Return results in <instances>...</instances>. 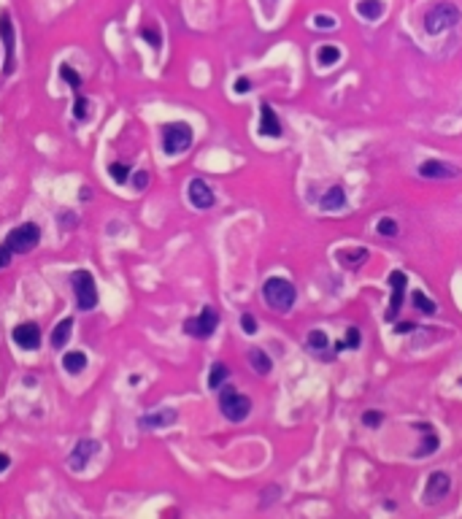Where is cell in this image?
<instances>
[{"mask_svg":"<svg viewBox=\"0 0 462 519\" xmlns=\"http://www.w3.org/2000/svg\"><path fill=\"white\" fill-rule=\"evenodd\" d=\"M11 341L19 346V349L33 352V349H38V346H41V330H38V324H35V322H22V324H17V327H14Z\"/></svg>","mask_w":462,"mask_h":519,"instance_id":"obj_10","label":"cell"},{"mask_svg":"<svg viewBox=\"0 0 462 519\" xmlns=\"http://www.w3.org/2000/svg\"><path fill=\"white\" fill-rule=\"evenodd\" d=\"M108 173L114 176L117 184H124V181L130 179V165H124V163H114V165L108 168Z\"/></svg>","mask_w":462,"mask_h":519,"instance_id":"obj_28","label":"cell"},{"mask_svg":"<svg viewBox=\"0 0 462 519\" xmlns=\"http://www.w3.org/2000/svg\"><path fill=\"white\" fill-rule=\"evenodd\" d=\"M381 420H384V414H381V411H365V414H363V422L368 425V427H379V425H381Z\"/></svg>","mask_w":462,"mask_h":519,"instance_id":"obj_34","label":"cell"},{"mask_svg":"<svg viewBox=\"0 0 462 519\" xmlns=\"http://www.w3.org/2000/svg\"><path fill=\"white\" fill-rule=\"evenodd\" d=\"M73 117H76L79 122H84V120L90 117V100L84 98L81 92L76 95V106H73Z\"/></svg>","mask_w":462,"mask_h":519,"instance_id":"obj_26","label":"cell"},{"mask_svg":"<svg viewBox=\"0 0 462 519\" xmlns=\"http://www.w3.org/2000/svg\"><path fill=\"white\" fill-rule=\"evenodd\" d=\"M0 41H3V49H6L3 76H11L14 74V65H17V33H14V22H11L8 11L0 14Z\"/></svg>","mask_w":462,"mask_h":519,"instance_id":"obj_6","label":"cell"},{"mask_svg":"<svg viewBox=\"0 0 462 519\" xmlns=\"http://www.w3.org/2000/svg\"><path fill=\"white\" fill-rule=\"evenodd\" d=\"M411 330H416L413 324H409V322H403V324H395V333H411Z\"/></svg>","mask_w":462,"mask_h":519,"instance_id":"obj_40","label":"cell"},{"mask_svg":"<svg viewBox=\"0 0 462 519\" xmlns=\"http://www.w3.org/2000/svg\"><path fill=\"white\" fill-rule=\"evenodd\" d=\"M133 184H135V190H144L146 184H149V173H135V179H133Z\"/></svg>","mask_w":462,"mask_h":519,"instance_id":"obj_38","label":"cell"},{"mask_svg":"<svg viewBox=\"0 0 462 519\" xmlns=\"http://www.w3.org/2000/svg\"><path fill=\"white\" fill-rule=\"evenodd\" d=\"M60 76H63V79L71 84L73 90H79V87H81V76L76 74L71 65H60Z\"/></svg>","mask_w":462,"mask_h":519,"instance_id":"obj_29","label":"cell"},{"mask_svg":"<svg viewBox=\"0 0 462 519\" xmlns=\"http://www.w3.org/2000/svg\"><path fill=\"white\" fill-rule=\"evenodd\" d=\"M219 409L230 422H243L251 411V400L241 393H236V390H224L219 395Z\"/></svg>","mask_w":462,"mask_h":519,"instance_id":"obj_7","label":"cell"},{"mask_svg":"<svg viewBox=\"0 0 462 519\" xmlns=\"http://www.w3.org/2000/svg\"><path fill=\"white\" fill-rule=\"evenodd\" d=\"M249 363H251V368L257 373H270V368H273V363H270V357H267L263 349H249Z\"/></svg>","mask_w":462,"mask_h":519,"instance_id":"obj_21","label":"cell"},{"mask_svg":"<svg viewBox=\"0 0 462 519\" xmlns=\"http://www.w3.org/2000/svg\"><path fill=\"white\" fill-rule=\"evenodd\" d=\"M260 135H267V138H279L281 135V124H279V117L270 106H263L260 111Z\"/></svg>","mask_w":462,"mask_h":519,"instance_id":"obj_16","label":"cell"},{"mask_svg":"<svg viewBox=\"0 0 462 519\" xmlns=\"http://www.w3.org/2000/svg\"><path fill=\"white\" fill-rule=\"evenodd\" d=\"M11 254H14V252H11V249L6 247V244L0 247V271H3V268H6L8 263H11Z\"/></svg>","mask_w":462,"mask_h":519,"instance_id":"obj_37","label":"cell"},{"mask_svg":"<svg viewBox=\"0 0 462 519\" xmlns=\"http://www.w3.org/2000/svg\"><path fill=\"white\" fill-rule=\"evenodd\" d=\"M71 330H73L71 317H65L63 322H57L54 330H51V346H54V349H63V346L71 341Z\"/></svg>","mask_w":462,"mask_h":519,"instance_id":"obj_18","label":"cell"},{"mask_svg":"<svg viewBox=\"0 0 462 519\" xmlns=\"http://www.w3.org/2000/svg\"><path fill=\"white\" fill-rule=\"evenodd\" d=\"M176 422V411L173 409H157L141 417V427L144 430H157V427H170Z\"/></svg>","mask_w":462,"mask_h":519,"instance_id":"obj_15","label":"cell"},{"mask_svg":"<svg viewBox=\"0 0 462 519\" xmlns=\"http://www.w3.org/2000/svg\"><path fill=\"white\" fill-rule=\"evenodd\" d=\"M449 487H452V479H449V476H446L443 470H436V473H430V479H427V487H424V503H438L440 497H446Z\"/></svg>","mask_w":462,"mask_h":519,"instance_id":"obj_13","label":"cell"},{"mask_svg":"<svg viewBox=\"0 0 462 519\" xmlns=\"http://www.w3.org/2000/svg\"><path fill=\"white\" fill-rule=\"evenodd\" d=\"M346 346H360V330H357V327H349L346 341H343V344H338V349H346Z\"/></svg>","mask_w":462,"mask_h":519,"instance_id":"obj_33","label":"cell"},{"mask_svg":"<svg viewBox=\"0 0 462 519\" xmlns=\"http://www.w3.org/2000/svg\"><path fill=\"white\" fill-rule=\"evenodd\" d=\"M319 206H322V211H340V208L346 206V192H343V187H333V190H327Z\"/></svg>","mask_w":462,"mask_h":519,"instance_id":"obj_19","label":"cell"},{"mask_svg":"<svg viewBox=\"0 0 462 519\" xmlns=\"http://www.w3.org/2000/svg\"><path fill=\"white\" fill-rule=\"evenodd\" d=\"M457 22H460V8H457L454 3H440V6H433V8L427 11V17H424V27H427L430 35H438V33L454 27Z\"/></svg>","mask_w":462,"mask_h":519,"instance_id":"obj_3","label":"cell"},{"mask_svg":"<svg viewBox=\"0 0 462 519\" xmlns=\"http://www.w3.org/2000/svg\"><path fill=\"white\" fill-rule=\"evenodd\" d=\"M314 25L319 27V30H333V27H336V19H333V17L319 14V17H314Z\"/></svg>","mask_w":462,"mask_h":519,"instance_id":"obj_35","label":"cell"},{"mask_svg":"<svg viewBox=\"0 0 462 519\" xmlns=\"http://www.w3.org/2000/svg\"><path fill=\"white\" fill-rule=\"evenodd\" d=\"M73 293H76V303L81 311H92L97 306V287L95 279L90 271H73Z\"/></svg>","mask_w":462,"mask_h":519,"instance_id":"obj_5","label":"cell"},{"mask_svg":"<svg viewBox=\"0 0 462 519\" xmlns=\"http://www.w3.org/2000/svg\"><path fill=\"white\" fill-rule=\"evenodd\" d=\"M241 327H243V333H246V336H254V333H257V320H254L251 314H243Z\"/></svg>","mask_w":462,"mask_h":519,"instance_id":"obj_32","label":"cell"},{"mask_svg":"<svg viewBox=\"0 0 462 519\" xmlns=\"http://www.w3.org/2000/svg\"><path fill=\"white\" fill-rule=\"evenodd\" d=\"M357 14L368 19V22H376L381 14H384V3L381 0H360L357 3Z\"/></svg>","mask_w":462,"mask_h":519,"instance_id":"obj_20","label":"cell"},{"mask_svg":"<svg viewBox=\"0 0 462 519\" xmlns=\"http://www.w3.org/2000/svg\"><path fill=\"white\" fill-rule=\"evenodd\" d=\"M327 344H330V341H327V336H324L322 330H314V333L308 336V346H311V349H316V352H324V349H327Z\"/></svg>","mask_w":462,"mask_h":519,"instance_id":"obj_30","label":"cell"},{"mask_svg":"<svg viewBox=\"0 0 462 519\" xmlns=\"http://www.w3.org/2000/svg\"><path fill=\"white\" fill-rule=\"evenodd\" d=\"M192 127L187 122H170L163 127V149L165 154H181L192 147Z\"/></svg>","mask_w":462,"mask_h":519,"instance_id":"obj_2","label":"cell"},{"mask_svg":"<svg viewBox=\"0 0 462 519\" xmlns=\"http://www.w3.org/2000/svg\"><path fill=\"white\" fill-rule=\"evenodd\" d=\"M224 379H227V365H224V363H214V365H211V373H208V387H211V390H219Z\"/></svg>","mask_w":462,"mask_h":519,"instance_id":"obj_24","label":"cell"},{"mask_svg":"<svg viewBox=\"0 0 462 519\" xmlns=\"http://www.w3.org/2000/svg\"><path fill=\"white\" fill-rule=\"evenodd\" d=\"M379 233H381V236H397V222L384 217V220L379 222Z\"/></svg>","mask_w":462,"mask_h":519,"instance_id":"obj_31","label":"cell"},{"mask_svg":"<svg viewBox=\"0 0 462 519\" xmlns=\"http://www.w3.org/2000/svg\"><path fill=\"white\" fill-rule=\"evenodd\" d=\"M97 449H100V444H97V441H92V438L79 441V444L73 446L71 457H68V468H71L73 473H81V470L90 466V460L97 454Z\"/></svg>","mask_w":462,"mask_h":519,"instance_id":"obj_9","label":"cell"},{"mask_svg":"<svg viewBox=\"0 0 462 519\" xmlns=\"http://www.w3.org/2000/svg\"><path fill=\"white\" fill-rule=\"evenodd\" d=\"M316 60H319V65H322V68H330V65H336V63L340 60V49H338V47L324 44L322 49L316 51Z\"/></svg>","mask_w":462,"mask_h":519,"instance_id":"obj_23","label":"cell"},{"mask_svg":"<svg viewBox=\"0 0 462 519\" xmlns=\"http://www.w3.org/2000/svg\"><path fill=\"white\" fill-rule=\"evenodd\" d=\"M217 324H219V314L211 308V306H206L197 317L184 322V330H187L192 338H208V336H214Z\"/></svg>","mask_w":462,"mask_h":519,"instance_id":"obj_8","label":"cell"},{"mask_svg":"<svg viewBox=\"0 0 462 519\" xmlns=\"http://www.w3.org/2000/svg\"><path fill=\"white\" fill-rule=\"evenodd\" d=\"M144 38H146V41H151L154 47H160V38H157V33H154V30H144Z\"/></svg>","mask_w":462,"mask_h":519,"instance_id":"obj_39","label":"cell"},{"mask_svg":"<svg viewBox=\"0 0 462 519\" xmlns=\"http://www.w3.org/2000/svg\"><path fill=\"white\" fill-rule=\"evenodd\" d=\"M413 306H416L422 314H436V303L424 295V293H413Z\"/></svg>","mask_w":462,"mask_h":519,"instance_id":"obj_27","label":"cell"},{"mask_svg":"<svg viewBox=\"0 0 462 519\" xmlns=\"http://www.w3.org/2000/svg\"><path fill=\"white\" fill-rule=\"evenodd\" d=\"M263 297H265V303L270 306V308H276V311H290L292 306H295V297H297V293H295V284H292L290 279H284V276H270L265 284H263Z\"/></svg>","mask_w":462,"mask_h":519,"instance_id":"obj_1","label":"cell"},{"mask_svg":"<svg viewBox=\"0 0 462 519\" xmlns=\"http://www.w3.org/2000/svg\"><path fill=\"white\" fill-rule=\"evenodd\" d=\"M8 466H11V457H8V454H3V452H0V473H3V470L8 468Z\"/></svg>","mask_w":462,"mask_h":519,"instance_id":"obj_41","label":"cell"},{"mask_svg":"<svg viewBox=\"0 0 462 519\" xmlns=\"http://www.w3.org/2000/svg\"><path fill=\"white\" fill-rule=\"evenodd\" d=\"M187 198H190V203H192L195 208H211L214 203H217V198H214V192H211V187L203 181V179H192L190 181V187H187Z\"/></svg>","mask_w":462,"mask_h":519,"instance_id":"obj_12","label":"cell"},{"mask_svg":"<svg viewBox=\"0 0 462 519\" xmlns=\"http://www.w3.org/2000/svg\"><path fill=\"white\" fill-rule=\"evenodd\" d=\"M406 284H409V276H406L403 271H392V273H389V287H392V297H389V311H387L389 320H395V314H397V311H400V306H403Z\"/></svg>","mask_w":462,"mask_h":519,"instance_id":"obj_11","label":"cell"},{"mask_svg":"<svg viewBox=\"0 0 462 519\" xmlns=\"http://www.w3.org/2000/svg\"><path fill=\"white\" fill-rule=\"evenodd\" d=\"M249 87H251V81H249L246 76L236 79V92H238V95H246V92H249Z\"/></svg>","mask_w":462,"mask_h":519,"instance_id":"obj_36","label":"cell"},{"mask_svg":"<svg viewBox=\"0 0 462 519\" xmlns=\"http://www.w3.org/2000/svg\"><path fill=\"white\" fill-rule=\"evenodd\" d=\"M38 241H41V227L33 222L19 224V227H14V230L6 236V247L11 249L14 254H27V252H33Z\"/></svg>","mask_w":462,"mask_h":519,"instance_id":"obj_4","label":"cell"},{"mask_svg":"<svg viewBox=\"0 0 462 519\" xmlns=\"http://www.w3.org/2000/svg\"><path fill=\"white\" fill-rule=\"evenodd\" d=\"M438 449V436L436 433H430V427H427V436H424V444L416 449V457H427V454H433Z\"/></svg>","mask_w":462,"mask_h":519,"instance_id":"obj_25","label":"cell"},{"mask_svg":"<svg viewBox=\"0 0 462 519\" xmlns=\"http://www.w3.org/2000/svg\"><path fill=\"white\" fill-rule=\"evenodd\" d=\"M338 260L343 268H349V271H354V268H360L365 260H368V249H340L338 252Z\"/></svg>","mask_w":462,"mask_h":519,"instance_id":"obj_17","label":"cell"},{"mask_svg":"<svg viewBox=\"0 0 462 519\" xmlns=\"http://www.w3.org/2000/svg\"><path fill=\"white\" fill-rule=\"evenodd\" d=\"M63 368L68 373H81L87 368V354H84V352H68V354L63 357Z\"/></svg>","mask_w":462,"mask_h":519,"instance_id":"obj_22","label":"cell"},{"mask_svg":"<svg viewBox=\"0 0 462 519\" xmlns=\"http://www.w3.org/2000/svg\"><path fill=\"white\" fill-rule=\"evenodd\" d=\"M419 173L424 179H454L460 173V168H454L449 163H440V160H427V163L419 165Z\"/></svg>","mask_w":462,"mask_h":519,"instance_id":"obj_14","label":"cell"}]
</instances>
